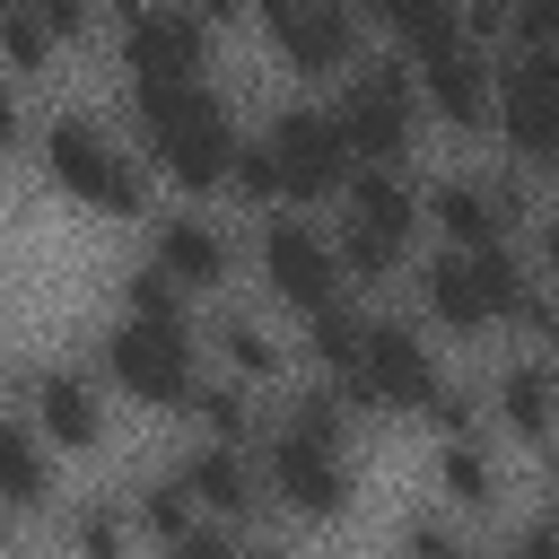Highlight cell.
Wrapping results in <instances>:
<instances>
[{
	"label": "cell",
	"mask_w": 559,
	"mask_h": 559,
	"mask_svg": "<svg viewBox=\"0 0 559 559\" xmlns=\"http://www.w3.org/2000/svg\"><path fill=\"white\" fill-rule=\"evenodd\" d=\"M35 157H44V183H52L70 210L148 218V201H157V175H148L140 140H122V131L96 122V114H52V122L35 131Z\"/></svg>",
	"instance_id": "obj_4"
},
{
	"label": "cell",
	"mask_w": 559,
	"mask_h": 559,
	"mask_svg": "<svg viewBox=\"0 0 559 559\" xmlns=\"http://www.w3.org/2000/svg\"><path fill=\"white\" fill-rule=\"evenodd\" d=\"M480 402H489V419H498L507 437H524V445L559 437V358H550V349H515V358H498L489 384H480Z\"/></svg>",
	"instance_id": "obj_18"
},
{
	"label": "cell",
	"mask_w": 559,
	"mask_h": 559,
	"mask_svg": "<svg viewBox=\"0 0 559 559\" xmlns=\"http://www.w3.org/2000/svg\"><path fill=\"white\" fill-rule=\"evenodd\" d=\"M17 9H35V0H17Z\"/></svg>",
	"instance_id": "obj_37"
},
{
	"label": "cell",
	"mask_w": 559,
	"mask_h": 559,
	"mask_svg": "<svg viewBox=\"0 0 559 559\" xmlns=\"http://www.w3.org/2000/svg\"><path fill=\"white\" fill-rule=\"evenodd\" d=\"M507 559H559V507H542L533 524H515V542H507Z\"/></svg>",
	"instance_id": "obj_31"
},
{
	"label": "cell",
	"mask_w": 559,
	"mask_h": 559,
	"mask_svg": "<svg viewBox=\"0 0 559 559\" xmlns=\"http://www.w3.org/2000/svg\"><path fill=\"white\" fill-rule=\"evenodd\" d=\"M96 376H105V393H122L140 411H183L192 384H201V332L114 314L105 341H96Z\"/></svg>",
	"instance_id": "obj_8"
},
{
	"label": "cell",
	"mask_w": 559,
	"mask_h": 559,
	"mask_svg": "<svg viewBox=\"0 0 559 559\" xmlns=\"http://www.w3.org/2000/svg\"><path fill=\"white\" fill-rule=\"evenodd\" d=\"M183 419H192V437H210V445H253V437H262L253 384H236V376H218V367H201V384H192Z\"/></svg>",
	"instance_id": "obj_21"
},
{
	"label": "cell",
	"mask_w": 559,
	"mask_h": 559,
	"mask_svg": "<svg viewBox=\"0 0 559 559\" xmlns=\"http://www.w3.org/2000/svg\"><path fill=\"white\" fill-rule=\"evenodd\" d=\"M533 271H542V280L559 288V201L542 210V236H533Z\"/></svg>",
	"instance_id": "obj_33"
},
{
	"label": "cell",
	"mask_w": 559,
	"mask_h": 559,
	"mask_svg": "<svg viewBox=\"0 0 559 559\" xmlns=\"http://www.w3.org/2000/svg\"><path fill=\"white\" fill-rule=\"evenodd\" d=\"M227 192H236L245 210H288V201H280V166H271V148H262V131H245V140H236V166H227Z\"/></svg>",
	"instance_id": "obj_27"
},
{
	"label": "cell",
	"mask_w": 559,
	"mask_h": 559,
	"mask_svg": "<svg viewBox=\"0 0 559 559\" xmlns=\"http://www.w3.org/2000/svg\"><path fill=\"white\" fill-rule=\"evenodd\" d=\"M61 550H70V559H140L148 542H140L131 498H79V507L61 515Z\"/></svg>",
	"instance_id": "obj_22"
},
{
	"label": "cell",
	"mask_w": 559,
	"mask_h": 559,
	"mask_svg": "<svg viewBox=\"0 0 559 559\" xmlns=\"http://www.w3.org/2000/svg\"><path fill=\"white\" fill-rule=\"evenodd\" d=\"M419 183L411 166H358L332 201V245H341V271L349 288H384L419 262Z\"/></svg>",
	"instance_id": "obj_5"
},
{
	"label": "cell",
	"mask_w": 559,
	"mask_h": 559,
	"mask_svg": "<svg viewBox=\"0 0 559 559\" xmlns=\"http://www.w3.org/2000/svg\"><path fill=\"white\" fill-rule=\"evenodd\" d=\"M157 559H245V542H227L218 524H192V533H183V542H166Z\"/></svg>",
	"instance_id": "obj_32"
},
{
	"label": "cell",
	"mask_w": 559,
	"mask_h": 559,
	"mask_svg": "<svg viewBox=\"0 0 559 559\" xmlns=\"http://www.w3.org/2000/svg\"><path fill=\"white\" fill-rule=\"evenodd\" d=\"M393 559H472V542H463V533H454L445 515H411V524H402V550H393Z\"/></svg>",
	"instance_id": "obj_29"
},
{
	"label": "cell",
	"mask_w": 559,
	"mask_h": 559,
	"mask_svg": "<svg viewBox=\"0 0 559 559\" xmlns=\"http://www.w3.org/2000/svg\"><path fill=\"white\" fill-rule=\"evenodd\" d=\"M253 271H262V297H271L280 314H297V323L349 297L341 245H332V227H323V218H306V210H262Z\"/></svg>",
	"instance_id": "obj_9"
},
{
	"label": "cell",
	"mask_w": 559,
	"mask_h": 559,
	"mask_svg": "<svg viewBox=\"0 0 559 559\" xmlns=\"http://www.w3.org/2000/svg\"><path fill=\"white\" fill-rule=\"evenodd\" d=\"M550 358H559V349H550Z\"/></svg>",
	"instance_id": "obj_38"
},
{
	"label": "cell",
	"mask_w": 559,
	"mask_h": 559,
	"mask_svg": "<svg viewBox=\"0 0 559 559\" xmlns=\"http://www.w3.org/2000/svg\"><path fill=\"white\" fill-rule=\"evenodd\" d=\"M437 384H445V367H437V332H428L419 314H367V332H358V367L341 376L349 411H367V419H428Z\"/></svg>",
	"instance_id": "obj_6"
},
{
	"label": "cell",
	"mask_w": 559,
	"mask_h": 559,
	"mask_svg": "<svg viewBox=\"0 0 559 559\" xmlns=\"http://www.w3.org/2000/svg\"><path fill=\"white\" fill-rule=\"evenodd\" d=\"M201 341H210V367H218V376H236V384H253V393H271V384L288 376V341H280L253 306H218Z\"/></svg>",
	"instance_id": "obj_19"
},
{
	"label": "cell",
	"mask_w": 559,
	"mask_h": 559,
	"mask_svg": "<svg viewBox=\"0 0 559 559\" xmlns=\"http://www.w3.org/2000/svg\"><path fill=\"white\" fill-rule=\"evenodd\" d=\"M52 52H61V44L44 35V17H35V9H17V0H0V61H9L17 79H35Z\"/></svg>",
	"instance_id": "obj_28"
},
{
	"label": "cell",
	"mask_w": 559,
	"mask_h": 559,
	"mask_svg": "<svg viewBox=\"0 0 559 559\" xmlns=\"http://www.w3.org/2000/svg\"><path fill=\"white\" fill-rule=\"evenodd\" d=\"M402 280H411V306H419V323H428L437 341H489V332H507V314L524 306L533 262H524L515 245H472V253L437 245V253H419Z\"/></svg>",
	"instance_id": "obj_3"
},
{
	"label": "cell",
	"mask_w": 559,
	"mask_h": 559,
	"mask_svg": "<svg viewBox=\"0 0 559 559\" xmlns=\"http://www.w3.org/2000/svg\"><path fill=\"white\" fill-rule=\"evenodd\" d=\"M542 480H550V507H559V437H542Z\"/></svg>",
	"instance_id": "obj_35"
},
{
	"label": "cell",
	"mask_w": 559,
	"mask_h": 559,
	"mask_svg": "<svg viewBox=\"0 0 559 559\" xmlns=\"http://www.w3.org/2000/svg\"><path fill=\"white\" fill-rule=\"evenodd\" d=\"M411 87H419L428 131L480 140V131H489V105H498V52L472 44V35H454V44H437V52L411 61Z\"/></svg>",
	"instance_id": "obj_13"
},
{
	"label": "cell",
	"mask_w": 559,
	"mask_h": 559,
	"mask_svg": "<svg viewBox=\"0 0 559 559\" xmlns=\"http://www.w3.org/2000/svg\"><path fill=\"white\" fill-rule=\"evenodd\" d=\"M358 332H367V314L341 297V306H323V314H306V358H314V376L323 384H341L349 367H358Z\"/></svg>",
	"instance_id": "obj_25"
},
{
	"label": "cell",
	"mask_w": 559,
	"mask_h": 559,
	"mask_svg": "<svg viewBox=\"0 0 559 559\" xmlns=\"http://www.w3.org/2000/svg\"><path fill=\"white\" fill-rule=\"evenodd\" d=\"M245 559H297L288 542H245Z\"/></svg>",
	"instance_id": "obj_36"
},
{
	"label": "cell",
	"mask_w": 559,
	"mask_h": 559,
	"mask_svg": "<svg viewBox=\"0 0 559 559\" xmlns=\"http://www.w3.org/2000/svg\"><path fill=\"white\" fill-rule=\"evenodd\" d=\"M253 26H262L271 52H280L297 79H314V87H332L341 70L367 61V17H358V0H253Z\"/></svg>",
	"instance_id": "obj_11"
},
{
	"label": "cell",
	"mask_w": 559,
	"mask_h": 559,
	"mask_svg": "<svg viewBox=\"0 0 559 559\" xmlns=\"http://www.w3.org/2000/svg\"><path fill=\"white\" fill-rule=\"evenodd\" d=\"M148 262L192 297H218L236 280V236L210 210H166V218H148Z\"/></svg>",
	"instance_id": "obj_17"
},
{
	"label": "cell",
	"mask_w": 559,
	"mask_h": 559,
	"mask_svg": "<svg viewBox=\"0 0 559 559\" xmlns=\"http://www.w3.org/2000/svg\"><path fill=\"white\" fill-rule=\"evenodd\" d=\"M419 218H428V236L454 245V253H472V245H515L524 183H515V175H480V166H463V175H437V183L419 192Z\"/></svg>",
	"instance_id": "obj_14"
},
{
	"label": "cell",
	"mask_w": 559,
	"mask_h": 559,
	"mask_svg": "<svg viewBox=\"0 0 559 559\" xmlns=\"http://www.w3.org/2000/svg\"><path fill=\"white\" fill-rule=\"evenodd\" d=\"M262 148H271V166H280V201H288V210H332L341 183L358 175L332 105H280V114L262 122Z\"/></svg>",
	"instance_id": "obj_10"
},
{
	"label": "cell",
	"mask_w": 559,
	"mask_h": 559,
	"mask_svg": "<svg viewBox=\"0 0 559 559\" xmlns=\"http://www.w3.org/2000/svg\"><path fill=\"white\" fill-rule=\"evenodd\" d=\"M262 489L280 515L297 524H349L358 507V463H349V393L341 384H306L288 402V419H271L253 437Z\"/></svg>",
	"instance_id": "obj_1"
},
{
	"label": "cell",
	"mask_w": 559,
	"mask_h": 559,
	"mask_svg": "<svg viewBox=\"0 0 559 559\" xmlns=\"http://www.w3.org/2000/svg\"><path fill=\"white\" fill-rule=\"evenodd\" d=\"M332 122H341V140H349V157L358 166H411L419 157V131H428V114H419V87H411V61L393 52V61H358V70H341L332 79Z\"/></svg>",
	"instance_id": "obj_7"
},
{
	"label": "cell",
	"mask_w": 559,
	"mask_h": 559,
	"mask_svg": "<svg viewBox=\"0 0 559 559\" xmlns=\"http://www.w3.org/2000/svg\"><path fill=\"white\" fill-rule=\"evenodd\" d=\"M131 96V140L148 157V175H166L183 201H210L227 192V166H236V114L210 79H183V87H122Z\"/></svg>",
	"instance_id": "obj_2"
},
{
	"label": "cell",
	"mask_w": 559,
	"mask_h": 559,
	"mask_svg": "<svg viewBox=\"0 0 559 559\" xmlns=\"http://www.w3.org/2000/svg\"><path fill=\"white\" fill-rule=\"evenodd\" d=\"M358 17H367L376 35H393L402 61H419V52H437V44L463 35V9H454V0H358Z\"/></svg>",
	"instance_id": "obj_23"
},
{
	"label": "cell",
	"mask_w": 559,
	"mask_h": 559,
	"mask_svg": "<svg viewBox=\"0 0 559 559\" xmlns=\"http://www.w3.org/2000/svg\"><path fill=\"white\" fill-rule=\"evenodd\" d=\"M35 17H44V35H52V44L96 35V0H35Z\"/></svg>",
	"instance_id": "obj_30"
},
{
	"label": "cell",
	"mask_w": 559,
	"mask_h": 559,
	"mask_svg": "<svg viewBox=\"0 0 559 559\" xmlns=\"http://www.w3.org/2000/svg\"><path fill=\"white\" fill-rule=\"evenodd\" d=\"M9 148H26V105H17V87L0 79V157Z\"/></svg>",
	"instance_id": "obj_34"
},
{
	"label": "cell",
	"mask_w": 559,
	"mask_h": 559,
	"mask_svg": "<svg viewBox=\"0 0 559 559\" xmlns=\"http://www.w3.org/2000/svg\"><path fill=\"white\" fill-rule=\"evenodd\" d=\"M122 498H131V515H140V542H148V550H166V542H183V533L201 524V507H192L183 472H148V480H131Z\"/></svg>",
	"instance_id": "obj_24"
},
{
	"label": "cell",
	"mask_w": 559,
	"mask_h": 559,
	"mask_svg": "<svg viewBox=\"0 0 559 559\" xmlns=\"http://www.w3.org/2000/svg\"><path fill=\"white\" fill-rule=\"evenodd\" d=\"M26 428H35L52 454H96V445L114 437L105 376H96V367H70V358L35 367V376H26Z\"/></svg>",
	"instance_id": "obj_15"
},
{
	"label": "cell",
	"mask_w": 559,
	"mask_h": 559,
	"mask_svg": "<svg viewBox=\"0 0 559 559\" xmlns=\"http://www.w3.org/2000/svg\"><path fill=\"white\" fill-rule=\"evenodd\" d=\"M210 52H218V35H210L183 0H148L131 26H114L122 87H183V79H210Z\"/></svg>",
	"instance_id": "obj_12"
},
{
	"label": "cell",
	"mask_w": 559,
	"mask_h": 559,
	"mask_svg": "<svg viewBox=\"0 0 559 559\" xmlns=\"http://www.w3.org/2000/svg\"><path fill=\"white\" fill-rule=\"evenodd\" d=\"M175 472H183V489H192L201 524H218V533H245V524H262V515H271V489H262L253 445H210V437H201Z\"/></svg>",
	"instance_id": "obj_16"
},
{
	"label": "cell",
	"mask_w": 559,
	"mask_h": 559,
	"mask_svg": "<svg viewBox=\"0 0 559 559\" xmlns=\"http://www.w3.org/2000/svg\"><path fill=\"white\" fill-rule=\"evenodd\" d=\"M437 489L454 515H498L507 507V472L489 454V437H437Z\"/></svg>",
	"instance_id": "obj_20"
},
{
	"label": "cell",
	"mask_w": 559,
	"mask_h": 559,
	"mask_svg": "<svg viewBox=\"0 0 559 559\" xmlns=\"http://www.w3.org/2000/svg\"><path fill=\"white\" fill-rule=\"evenodd\" d=\"M122 314H140V323H183V332H201L192 323V288H175L157 262H131L122 271Z\"/></svg>",
	"instance_id": "obj_26"
}]
</instances>
